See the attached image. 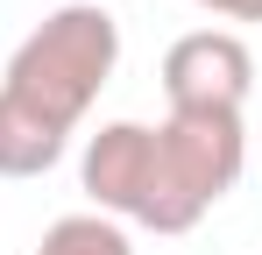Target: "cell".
I'll use <instances>...</instances> for the list:
<instances>
[{"label":"cell","mask_w":262,"mask_h":255,"mask_svg":"<svg viewBox=\"0 0 262 255\" xmlns=\"http://www.w3.org/2000/svg\"><path fill=\"white\" fill-rule=\"evenodd\" d=\"M156 142H163L177 184L191 192L199 213H213L241 184V170H248V128H241V114H163Z\"/></svg>","instance_id":"277c9868"},{"label":"cell","mask_w":262,"mask_h":255,"mask_svg":"<svg viewBox=\"0 0 262 255\" xmlns=\"http://www.w3.org/2000/svg\"><path fill=\"white\" fill-rule=\"evenodd\" d=\"M191 7H206L220 22H262V0H191Z\"/></svg>","instance_id":"8992f818"},{"label":"cell","mask_w":262,"mask_h":255,"mask_svg":"<svg viewBox=\"0 0 262 255\" xmlns=\"http://www.w3.org/2000/svg\"><path fill=\"white\" fill-rule=\"evenodd\" d=\"M248 92H255V57L234 29H191L163 50L170 114H241Z\"/></svg>","instance_id":"3957f363"},{"label":"cell","mask_w":262,"mask_h":255,"mask_svg":"<svg viewBox=\"0 0 262 255\" xmlns=\"http://www.w3.org/2000/svg\"><path fill=\"white\" fill-rule=\"evenodd\" d=\"M114 64H121V22L99 0L50 7L0 71V177H43L64 163Z\"/></svg>","instance_id":"6da1fadb"},{"label":"cell","mask_w":262,"mask_h":255,"mask_svg":"<svg viewBox=\"0 0 262 255\" xmlns=\"http://www.w3.org/2000/svg\"><path fill=\"white\" fill-rule=\"evenodd\" d=\"M78 184H85L92 213L121 220V227H149V234H191L206 213L191 206V192L177 184L170 156L149 121H106L78 156Z\"/></svg>","instance_id":"7a4b0ae2"},{"label":"cell","mask_w":262,"mask_h":255,"mask_svg":"<svg viewBox=\"0 0 262 255\" xmlns=\"http://www.w3.org/2000/svg\"><path fill=\"white\" fill-rule=\"evenodd\" d=\"M36 255H135L128 227L121 220H106V213H64V220H50Z\"/></svg>","instance_id":"5b68a950"},{"label":"cell","mask_w":262,"mask_h":255,"mask_svg":"<svg viewBox=\"0 0 262 255\" xmlns=\"http://www.w3.org/2000/svg\"><path fill=\"white\" fill-rule=\"evenodd\" d=\"M255 142H262V135H255Z\"/></svg>","instance_id":"52a82bcc"}]
</instances>
